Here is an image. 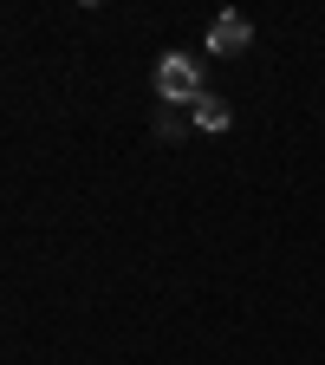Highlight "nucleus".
Here are the masks:
<instances>
[{"instance_id":"f257e3e1","label":"nucleus","mask_w":325,"mask_h":365,"mask_svg":"<svg viewBox=\"0 0 325 365\" xmlns=\"http://www.w3.org/2000/svg\"><path fill=\"white\" fill-rule=\"evenodd\" d=\"M156 91H163L169 105H196V98H202V72H196V59L163 53V59H156Z\"/></svg>"},{"instance_id":"f03ea898","label":"nucleus","mask_w":325,"mask_h":365,"mask_svg":"<svg viewBox=\"0 0 325 365\" xmlns=\"http://www.w3.org/2000/svg\"><path fill=\"white\" fill-rule=\"evenodd\" d=\"M247 39H254V26H247L241 14H221V20L208 26V53H221V59H235V53H247Z\"/></svg>"},{"instance_id":"7ed1b4c3","label":"nucleus","mask_w":325,"mask_h":365,"mask_svg":"<svg viewBox=\"0 0 325 365\" xmlns=\"http://www.w3.org/2000/svg\"><path fill=\"white\" fill-rule=\"evenodd\" d=\"M196 124H202V130H228V105L202 91V98H196Z\"/></svg>"}]
</instances>
